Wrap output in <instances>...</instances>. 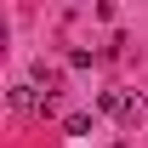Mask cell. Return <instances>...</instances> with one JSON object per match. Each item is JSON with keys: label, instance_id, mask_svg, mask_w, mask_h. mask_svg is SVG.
Wrapping results in <instances>:
<instances>
[{"label": "cell", "instance_id": "6da1fadb", "mask_svg": "<svg viewBox=\"0 0 148 148\" xmlns=\"http://www.w3.org/2000/svg\"><path fill=\"white\" fill-rule=\"evenodd\" d=\"M97 108L114 114V120H125V125H137V120H143V103H137L131 91H103V97H97Z\"/></svg>", "mask_w": 148, "mask_h": 148}, {"label": "cell", "instance_id": "7a4b0ae2", "mask_svg": "<svg viewBox=\"0 0 148 148\" xmlns=\"http://www.w3.org/2000/svg\"><path fill=\"white\" fill-rule=\"evenodd\" d=\"M12 108H23V114H46V97H34V86H12Z\"/></svg>", "mask_w": 148, "mask_h": 148}, {"label": "cell", "instance_id": "3957f363", "mask_svg": "<svg viewBox=\"0 0 148 148\" xmlns=\"http://www.w3.org/2000/svg\"><path fill=\"white\" fill-rule=\"evenodd\" d=\"M63 125H69V137H91V114H69Z\"/></svg>", "mask_w": 148, "mask_h": 148}, {"label": "cell", "instance_id": "277c9868", "mask_svg": "<svg viewBox=\"0 0 148 148\" xmlns=\"http://www.w3.org/2000/svg\"><path fill=\"white\" fill-rule=\"evenodd\" d=\"M34 86H46V97L57 91V69H46V63H34Z\"/></svg>", "mask_w": 148, "mask_h": 148}]
</instances>
